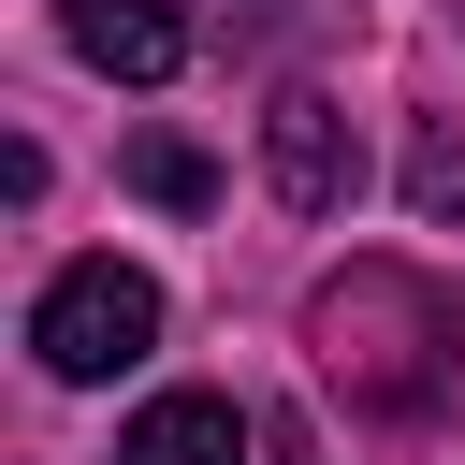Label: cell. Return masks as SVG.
Returning <instances> with one entry per match:
<instances>
[{
    "instance_id": "cell-1",
    "label": "cell",
    "mask_w": 465,
    "mask_h": 465,
    "mask_svg": "<svg viewBox=\"0 0 465 465\" xmlns=\"http://www.w3.org/2000/svg\"><path fill=\"white\" fill-rule=\"evenodd\" d=\"M305 334H320V378L349 392V407H436L450 392V363H465V305L421 276V262H349L320 305H305Z\"/></svg>"
},
{
    "instance_id": "cell-2",
    "label": "cell",
    "mask_w": 465,
    "mask_h": 465,
    "mask_svg": "<svg viewBox=\"0 0 465 465\" xmlns=\"http://www.w3.org/2000/svg\"><path fill=\"white\" fill-rule=\"evenodd\" d=\"M160 349V276L145 262H58L44 276V305H29V363L44 378H116V363H145Z\"/></svg>"
},
{
    "instance_id": "cell-3",
    "label": "cell",
    "mask_w": 465,
    "mask_h": 465,
    "mask_svg": "<svg viewBox=\"0 0 465 465\" xmlns=\"http://www.w3.org/2000/svg\"><path fill=\"white\" fill-rule=\"evenodd\" d=\"M262 174H276L291 218H349V203H363V131H349L320 87H291V102L262 116Z\"/></svg>"
},
{
    "instance_id": "cell-4",
    "label": "cell",
    "mask_w": 465,
    "mask_h": 465,
    "mask_svg": "<svg viewBox=\"0 0 465 465\" xmlns=\"http://www.w3.org/2000/svg\"><path fill=\"white\" fill-rule=\"evenodd\" d=\"M58 44H73L87 73H116V87H160V73L189 58V15H174V0H58Z\"/></svg>"
},
{
    "instance_id": "cell-5",
    "label": "cell",
    "mask_w": 465,
    "mask_h": 465,
    "mask_svg": "<svg viewBox=\"0 0 465 465\" xmlns=\"http://www.w3.org/2000/svg\"><path fill=\"white\" fill-rule=\"evenodd\" d=\"M116 465H247V407L232 392H160V407H131Z\"/></svg>"
},
{
    "instance_id": "cell-6",
    "label": "cell",
    "mask_w": 465,
    "mask_h": 465,
    "mask_svg": "<svg viewBox=\"0 0 465 465\" xmlns=\"http://www.w3.org/2000/svg\"><path fill=\"white\" fill-rule=\"evenodd\" d=\"M131 189H145V203H174V218H203V203H218L203 145H174V131H145V145H131Z\"/></svg>"
},
{
    "instance_id": "cell-7",
    "label": "cell",
    "mask_w": 465,
    "mask_h": 465,
    "mask_svg": "<svg viewBox=\"0 0 465 465\" xmlns=\"http://www.w3.org/2000/svg\"><path fill=\"white\" fill-rule=\"evenodd\" d=\"M407 203H421V218H465V145H450V131L407 145Z\"/></svg>"
}]
</instances>
